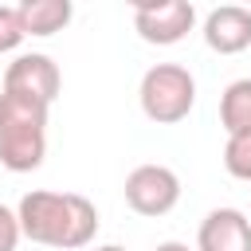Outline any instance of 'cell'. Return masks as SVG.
Listing matches in <instances>:
<instances>
[{
    "instance_id": "cell-1",
    "label": "cell",
    "mask_w": 251,
    "mask_h": 251,
    "mask_svg": "<svg viewBox=\"0 0 251 251\" xmlns=\"http://www.w3.org/2000/svg\"><path fill=\"white\" fill-rule=\"evenodd\" d=\"M20 235L43 247L59 251H78L90 247L98 235V208L82 192H51V188H31L20 196L16 208Z\"/></svg>"
},
{
    "instance_id": "cell-2",
    "label": "cell",
    "mask_w": 251,
    "mask_h": 251,
    "mask_svg": "<svg viewBox=\"0 0 251 251\" xmlns=\"http://www.w3.org/2000/svg\"><path fill=\"white\" fill-rule=\"evenodd\" d=\"M47 110L35 98L0 90V165L8 173H31L47 157Z\"/></svg>"
},
{
    "instance_id": "cell-3",
    "label": "cell",
    "mask_w": 251,
    "mask_h": 251,
    "mask_svg": "<svg viewBox=\"0 0 251 251\" xmlns=\"http://www.w3.org/2000/svg\"><path fill=\"white\" fill-rule=\"evenodd\" d=\"M137 102H141V114L157 126H176L192 114L196 106V78L188 67L180 63H153L145 75H141V86H137Z\"/></svg>"
},
{
    "instance_id": "cell-4",
    "label": "cell",
    "mask_w": 251,
    "mask_h": 251,
    "mask_svg": "<svg viewBox=\"0 0 251 251\" xmlns=\"http://www.w3.org/2000/svg\"><path fill=\"white\" fill-rule=\"evenodd\" d=\"M180 200V176L169 165H137L126 176V204L137 216H169Z\"/></svg>"
},
{
    "instance_id": "cell-5",
    "label": "cell",
    "mask_w": 251,
    "mask_h": 251,
    "mask_svg": "<svg viewBox=\"0 0 251 251\" xmlns=\"http://www.w3.org/2000/svg\"><path fill=\"white\" fill-rule=\"evenodd\" d=\"M196 24V8L188 0H141L133 4V27L145 43L173 47L180 43Z\"/></svg>"
},
{
    "instance_id": "cell-6",
    "label": "cell",
    "mask_w": 251,
    "mask_h": 251,
    "mask_svg": "<svg viewBox=\"0 0 251 251\" xmlns=\"http://www.w3.org/2000/svg\"><path fill=\"white\" fill-rule=\"evenodd\" d=\"M4 90L51 106V102L59 98V90H63V75H59V67H55L51 55L27 51V55H16V59L8 63V71H4Z\"/></svg>"
},
{
    "instance_id": "cell-7",
    "label": "cell",
    "mask_w": 251,
    "mask_h": 251,
    "mask_svg": "<svg viewBox=\"0 0 251 251\" xmlns=\"http://www.w3.org/2000/svg\"><path fill=\"white\" fill-rule=\"evenodd\" d=\"M196 251H251V220L239 208H212L200 220Z\"/></svg>"
},
{
    "instance_id": "cell-8",
    "label": "cell",
    "mask_w": 251,
    "mask_h": 251,
    "mask_svg": "<svg viewBox=\"0 0 251 251\" xmlns=\"http://www.w3.org/2000/svg\"><path fill=\"white\" fill-rule=\"evenodd\" d=\"M204 43L216 55H239L251 47V8L220 4L204 16Z\"/></svg>"
},
{
    "instance_id": "cell-9",
    "label": "cell",
    "mask_w": 251,
    "mask_h": 251,
    "mask_svg": "<svg viewBox=\"0 0 251 251\" xmlns=\"http://www.w3.org/2000/svg\"><path fill=\"white\" fill-rule=\"evenodd\" d=\"M71 16H75L71 0H24V4H16V20H20L24 35H39V39L63 31L71 24Z\"/></svg>"
},
{
    "instance_id": "cell-10",
    "label": "cell",
    "mask_w": 251,
    "mask_h": 251,
    "mask_svg": "<svg viewBox=\"0 0 251 251\" xmlns=\"http://www.w3.org/2000/svg\"><path fill=\"white\" fill-rule=\"evenodd\" d=\"M220 126L231 133H251V78H235L227 82V90L220 94Z\"/></svg>"
},
{
    "instance_id": "cell-11",
    "label": "cell",
    "mask_w": 251,
    "mask_h": 251,
    "mask_svg": "<svg viewBox=\"0 0 251 251\" xmlns=\"http://www.w3.org/2000/svg\"><path fill=\"white\" fill-rule=\"evenodd\" d=\"M224 169L235 180H251V133H231L224 145Z\"/></svg>"
},
{
    "instance_id": "cell-12",
    "label": "cell",
    "mask_w": 251,
    "mask_h": 251,
    "mask_svg": "<svg viewBox=\"0 0 251 251\" xmlns=\"http://www.w3.org/2000/svg\"><path fill=\"white\" fill-rule=\"evenodd\" d=\"M20 43H24V27L16 20V8H0V55L16 51Z\"/></svg>"
},
{
    "instance_id": "cell-13",
    "label": "cell",
    "mask_w": 251,
    "mask_h": 251,
    "mask_svg": "<svg viewBox=\"0 0 251 251\" xmlns=\"http://www.w3.org/2000/svg\"><path fill=\"white\" fill-rule=\"evenodd\" d=\"M20 239H24V235H20V220H16V212L0 204V251H16Z\"/></svg>"
},
{
    "instance_id": "cell-14",
    "label": "cell",
    "mask_w": 251,
    "mask_h": 251,
    "mask_svg": "<svg viewBox=\"0 0 251 251\" xmlns=\"http://www.w3.org/2000/svg\"><path fill=\"white\" fill-rule=\"evenodd\" d=\"M153 251H192L188 243H180V239H165V243H157Z\"/></svg>"
},
{
    "instance_id": "cell-15",
    "label": "cell",
    "mask_w": 251,
    "mask_h": 251,
    "mask_svg": "<svg viewBox=\"0 0 251 251\" xmlns=\"http://www.w3.org/2000/svg\"><path fill=\"white\" fill-rule=\"evenodd\" d=\"M94 251H126L122 243H102V247H94Z\"/></svg>"
}]
</instances>
